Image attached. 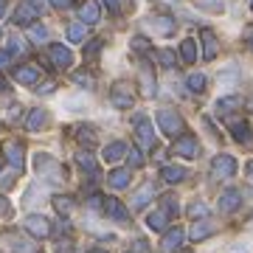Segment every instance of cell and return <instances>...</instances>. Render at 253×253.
Here are the masks:
<instances>
[{
  "instance_id": "7402d4cb",
  "label": "cell",
  "mask_w": 253,
  "mask_h": 253,
  "mask_svg": "<svg viewBox=\"0 0 253 253\" xmlns=\"http://www.w3.org/2000/svg\"><path fill=\"white\" fill-rule=\"evenodd\" d=\"M231 135L236 144H251V124L248 121H234L231 124Z\"/></svg>"
},
{
  "instance_id": "5b68a950",
  "label": "cell",
  "mask_w": 253,
  "mask_h": 253,
  "mask_svg": "<svg viewBox=\"0 0 253 253\" xmlns=\"http://www.w3.org/2000/svg\"><path fill=\"white\" fill-rule=\"evenodd\" d=\"M132 126H135V138H138V144L144 146V149H152V146H155V129H152V121H149L146 116H135Z\"/></svg>"
},
{
  "instance_id": "83f0119b",
  "label": "cell",
  "mask_w": 253,
  "mask_h": 253,
  "mask_svg": "<svg viewBox=\"0 0 253 253\" xmlns=\"http://www.w3.org/2000/svg\"><path fill=\"white\" fill-rule=\"evenodd\" d=\"M206 84H208L206 73H189V79H186V87H189L191 93H203Z\"/></svg>"
},
{
  "instance_id": "6da1fadb",
  "label": "cell",
  "mask_w": 253,
  "mask_h": 253,
  "mask_svg": "<svg viewBox=\"0 0 253 253\" xmlns=\"http://www.w3.org/2000/svg\"><path fill=\"white\" fill-rule=\"evenodd\" d=\"M158 126H161L163 135L169 138H180L183 132H186V121H183V116L177 113V110H158Z\"/></svg>"
},
{
  "instance_id": "681fc988",
  "label": "cell",
  "mask_w": 253,
  "mask_h": 253,
  "mask_svg": "<svg viewBox=\"0 0 253 253\" xmlns=\"http://www.w3.org/2000/svg\"><path fill=\"white\" fill-rule=\"evenodd\" d=\"M51 6H54V9H68L71 0H51Z\"/></svg>"
},
{
  "instance_id": "5bb4252c",
  "label": "cell",
  "mask_w": 253,
  "mask_h": 253,
  "mask_svg": "<svg viewBox=\"0 0 253 253\" xmlns=\"http://www.w3.org/2000/svg\"><path fill=\"white\" fill-rule=\"evenodd\" d=\"M183 239H186V231H183V228H169L161 245H163V251L166 253H174V251H180Z\"/></svg>"
},
{
  "instance_id": "1f68e13d",
  "label": "cell",
  "mask_w": 253,
  "mask_h": 253,
  "mask_svg": "<svg viewBox=\"0 0 253 253\" xmlns=\"http://www.w3.org/2000/svg\"><path fill=\"white\" fill-rule=\"evenodd\" d=\"M194 3L203 11H214V14H222L225 11V0H194Z\"/></svg>"
},
{
  "instance_id": "30bf717a",
  "label": "cell",
  "mask_w": 253,
  "mask_h": 253,
  "mask_svg": "<svg viewBox=\"0 0 253 253\" xmlns=\"http://www.w3.org/2000/svg\"><path fill=\"white\" fill-rule=\"evenodd\" d=\"M23 225H26V231H28V234L40 236V239L51 234V222H48V219L42 217V214H28V217L23 219Z\"/></svg>"
},
{
  "instance_id": "484cf974",
  "label": "cell",
  "mask_w": 253,
  "mask_h": 253,
  "mask_svg": "<svg viewBox=\"0 0 253 253\" xmlns=\"http://www.w3.org/2000/svg\"><path fill=\"white\" fill-rule=\"evenodd\" d=\"M146 225L152 228V231H166V225H169V214H166V211H152V214L146 217Z\"/></svg>"
},
{
  "instance_id": "9f6ffc18",
  "label": "cell",
  "mask_w": 253,
  "mask_h": 253,
  "mask_svg": "<svg viewBox=\"0 0 253 253\" xmlns=\"http://www.w3.org/2000/svg\"><path fill=\"white\" fill-rule=\"evenodd\" d=\"M231 253H248V248H234Z\"/></svg>"
},
{
  "instance_id": "11a10c76",
  "label": "cell",
  "mask_w": 253,
  "mask_h": 253,
  "mask_svg": "<svg viewBox=\"0 0 253 253\" xmlns=\"http://www.w3.org/2000/svg\"><path fill=\"white\" fill-rule=\"evenodd\" d=\"M3 11H6V0H0V17H3Z\"/></svg>"
},
{
  "instance_id": "e0dca14e",
  "label": "cell",
  "mask_w": 253,
  "mask_h": 253,
  "mask_svg": "<svg viewBox=\"0 0 253 253\" xmlns=\"http://www.w3.org/2000/svg\"><path fill=\"white\" fill-rule=\"evenodd\" d=\"M200 40H203V56H206V59H214V56L219 54V45H217V37H214V31H211V28H203Z\"/></svg>"
},
{
  "instance_id": "7c38bea8",
  "label": "cell",
  "mask_w": 253,
  "mask_h": 253,
  "mask_svg": "<svg viewBox=\"0 0 253 253\" xmlns=\"http://www.w3.org/2000/svg\"><path fill=\"white\" fill-rule=\"evenodd\" d=\"M239 206H242V191L239 189H225L219 194V211H222V214H231V211H236Z\"/></svg>"
},
{
  "instance_id": "7bdbcfd3",
  "label": "cell",
  "mask_w": 253,
  "mask_h": 253,
  "mask_svg": "<svg viewBox=\"0 0 253 253\" xmlns=\"http://www.w3.org/2000/svg\"><path fill=\"white\" fill-rule=\"evenodd\" d=\"M132 51H141V54L149 51V40L146 37H132Z\"/></svg>"
},
{
  "instance_id": "91938a15",
  "label": "cell",
  "mask_w": 253,
  "mask_h": 253,
  "mask_svg": "<svg viewBox=\"0 0 253 253\" xmlns=\"http://www.w3.org/2000/svg\"><path fill=\"white\" fill-rule=\"evenodd\" d=\"M251 6H253V0H251Z\"/></svg>"
},
{
  "instance_id": "9a60e30c",
  "label": "cell",
  "mask_w": 253,
  "mask_h": 253,
  "mask_svg": "<svg viewBox=\"0 0 253 253\" xmlns=\"http://www.w3.org/2000/svg\"><path fill=\"white\" fill-rule=\"evenodd\" d=\"M99 3L96 0H84L79 6V20H82V26H93V23H99Z\"/></svg>"
},
{
  "instance_id": "db71d44e",
  "label": "cell",
  "mask_w": 253,
  "mask_h": 253,
  "mask_svg": "<svg viewBox=\"0 0 253 253\" xmlns=\"http://www.w3.org/2000/svg\"><path fill=\"white\" fill-rule=\"evenodd\" d=\"M245 172H248V177H251V180H253V161L248 163V166H245Z\"/></svg>"
},
{
  "instance_id": "836d02e7",
  "label": "cell",
  "mask_w": 253,
  "mask_h": 253,
  "mask_svg": "<svg viewBox=\"0 0 253 253\" xmlns=\"http://www.w3.org/2000/svg\"><path fill=\"white\" fill-rule=\"evenodd\" d=\"M76 161H79V166H82V169H84L87 174H93V177L99 174V166H96V161H93L87 152H79V155H76Z\"/></svg>"
},
{
  "instance_id": "f5cc1de1",
  "label": "cell",
  "mask_w": 253,
  "mask_h": 253,
  "mask_svg": "<svg viewBox=\"0 0 253 253\" xmlns=\"http://www.w3.org/2000/svg\"><path fill=\"white\" fill-rule=\"evenodd\" d=\"M6 90H9V82H6L3 76H0V93H6Z\"/></svg>"
},
{
  "instance_id": "60d3db41",
  "label": "cell",
  "mask_w": 253,
  "mask_h": 253,
  "mask_svg": "<svg viewBox=\"0 0 253 253\" xmlns=\"http://www.w3.org/2000/svg\"><path fill=\"white\" fill-rule=\"evenodd\" d=\"M161 211H166L169 217H172V214H177V197L166 194V197H163V208H161Z\"/></svg>"
},
{
  "instance_id": "d590c367",
  "label": "cell",
  "mask_w": 253,
  "mask_h": 253,
  "mask_svg": "<svg viewBox=\"0 0 253 253\" xmlns=\"http://www.w3.org/2000/svg\"><path fill=\"white\" fill-rule=\"evenodd\" d=\"M141 82H144V96H155V76L149 73V68H141Z\"/></svg>"
},
{
  "instance_id": "bcb514c9",
  "label": "cell",
  "mask_w": 253,
  "mask_h": 253,
  "mask_svg": "<svg viewBox=\"0 0 253 253\" xmlns=\"http://www.w3.org/2000/svg\"><path fill=\"white\" fill-rule=\"evenodd\" d=\"M54 82H42V84H40V87H37V93H54Z\"/></svg>"
},
{
  "instance_id": "7a4b0ae2",
  "label": "cell",
  "mask_w": 253,
  "mask_h": 253,
  "mask_svg": "<svg viewBox=\"0 0 253 253\" xmlns=\"http://www.w3.org/2000/svg\"><path fill=\"white\" fill-rule=\"evenodd\" d=\"M0 251L3 253H37V248L31 239H26L17 231H3L0 234Z\"/></svg>"
},
{
  "instance_id": "f546056e",
  "label": "cell",
  "mask_w": 253,
  "mask_h": 253,
  "mask_svg": "<svg viewBox=\"0 0 253 253\" xmlns=\"http://www.w3.org/2000/svg\"><path fill=\"white\" fill-rule=\"evenodd\" d=\"M14 79H17L20 84H34V82L40 79V73H37L34 68H17V71H14Z\"/></svg>"
},
{
  "instance_id": "f6af8a7d",
  "label": "cell",
  "mask_w": 253,
  "mask_h": 253,
  "mask_svg": "<svg viewBox=\"0 0 253 253\" xmlns=\"http://www.w3.org/2000/svg\"><path fill=\"white\" fill-rule=\"evenodd\" d=\"M9 62H11V54H9V51H0V71H3V68H9Z\"/></svg>"
},
{
  "instance_id": "c3c4849f",
  "label": "cell",
  "mask_w": 253,
  "mask_h": 253,
  "mask_svg": "<svg viewBox=\"0 0 253 253\" xmlns=\"http://www.w3.org/2000/svg\"><path fill=\"white\" fill-rule=\"evenodd\" d=\"M101 3H104L110 11H118V6H121V0H101Z\"/></svg>"
},
{
  "instance_id": "cb8c5ba5",
  "label": "cell",
  "mask_w": 253,
  "mask_h": 253,
  "mask_svg": "<svg viewBox=\"0 0 253 253\" xmlns=\"http://www.w3.org/2000/svg\"><path fill=\"white\" fill-rule=\"evenodd\" d=\"M245 104L242 96H225V99L217 101V113H222V116H228V113H234V110H239Z\"/></svg>"
},
{
  "instance_id": "ee69618b",
  "label": "cell",
  "mask_w": 253,
  "mask_h": 253,
  "mask_svg": "<svg viewBox=\"0 0 253 253\" xmlns=\"http://www.w3.org/2000/svg\"><path fill=\"white\" fill-rule=\"evenodd\" d=\"M9 214H11L9 200H6V197H0V217H9Z\"/></svg>"
},
{
  "instance_id": "d4e9b609",
  "label": "cell",
  "mask_w": 253,
  "mask_h": 253,
  "mask_svg": "<svg viewBox=\"0 0 253 253\" xmlns=\"http://www.w3.org/2000/svg\"><path fill=\"white\" fill-rule=\"evenodd\" d=\"M152 28L158 31V34L169 37V34H174V20L166 17V14H158V17H152Z\"/></svg>"
},
{
  "instance_id": "277c9868",
  "label": "cell",
  "mask_w": 253,
  "mask_h": 253,
  "mask_svg": "<svg viewBox=\"0 0 253 253\" xmlns=\"http://www.w3.org/2000/svg\"><path fill=\"white\" fill-rule=\"evenodd\" d=\"M34 166H37V172L40 174H45L48 180H54V183H59V180H65V172H62V163L59 161H54L51 155H37L34 158Z\"/></svg>"
},
{
  "instance_id": "680465c9",
  "label": "cell",
  "mask_w": 253,
  "mask_h": 253,
  "mask_svg": "<svg viewBox=\"0 0 253 253\" xmlns=\"http://www.w3.org/2000/svg\"><path fill=\"white\" fill-rule=\"evenodd\" d=\"M0 166H3V155H0Z\"/></svg>"
},
{
  "instance_id": "2e32d148",
  "label": "cell",
  "mask_w": 253,
  "mask_h": 253,
  "mask_svg": "<svg viewBox=\"0 0 253 253\" xmlns=\"http://www.w3.org/2000/svg\"><path fill=\"white\" fill-rule=\"evenodd\" d=\"M217 231V225L211 222V219H197L194 225H191V231H189V236L194 239V242H203V239H208V236Z\"/></svg>"
},
{
  "instance_id": "9c48e42d",
  "label": "cell",
  "mask_w": 253,
  "mask_h": 253,
  "mask_svg": "<svg viewBox=\"0 0 253 253\" xmlns=\"http://www.w3.org/2000/svg\"><path fill=\"white\" fill-rule=\"evenodd\" d=\"M26 149H23V144H20L17 138H11V141H6L3 144V155H6V161L11 163V166H17V169H23L26 166Z\"/></svg>"
},
{
  "instance_id": "8fae6325",
  "label": "cell",
  "mask_w": 253,
  "mask_h": 253,
  "mask_svg": "<svg viewBox=\"0 0 253 253\" xmlns=\"http://www.w3.org/2000/svg\"><path fill=\"white\" fill-rule=\"evenodd\" d=\"M104 214H107L110 219L121 222V225H126V222H129V211H126L124 203H121V200H116V197L104 200Z\"/></svg>"
},
{
  "instance_id": "94428289",
  "label": "cell",
  "mask_w": 253,
  "mask_h": 253,
  "mask_svg": "<svg viewBox=\"0 0 253 253\" xmlns=\"http://www.w3.org/2000/svg\"><path fill=\"white\" fill-rule=\"evenodd\" d=\"M251 194H253V191H251Z\"/></svg>"
},
{
  "instance_id": "f35d334b",
  "label": "cell",
  "mask_w": 253,
  "mask_h": 253,
  "mask_svg": "<svg viewBox=\"0 0 253 253\" xmlns=\"http://www.w3.org/2000/svg\"><path fill=\"white\" fill-rule=\"evenodd\" d=\"M189 217H194V219H206V217H208V206H206V203H197V200H194V203L189 206Z\"/></svg>"
},
{
  "instance_id": "e575fe53",
  "label": "cell",
  "mask_w": 253,
  "mask_h": 253,
  "mask_svg": "<svg viewBox=\"0 0 253 253\" xmlns=\"http://www.w3.org/2000/svg\"><path fill=\"white\" fill-rule=\"evenodd\" d=\"M71 82H76V84H84L87 90H90L93 84H96V79H93V73H90V71H76V73H71Z\"/></svg>"
},
{
  "instance_id": "74e56055",
  "label": "cell",
  "mask_w": 253,
  "mask_h": 253,
  "mask_svg": "<svg viewBox=\"0 0 253 253\" xmlns=\"http://www.w3.org/2000/svg\"><path fill=\"white\" fill-rule=\"evenodd\" d=\"M155 56H158V62H161L163 68H174V65H177V56H174L172 51H166V48H161Z\"/></svg>"
},
{
  "instance_id": "f907efd6",
  "label": "cell",
  "mask_w": 253,
  "mask_h": 253,
  "mask_svg": "<svg viewBox=\"0 0 253 253\" xmlns=\"http://www.w3.org/2000/svg\"><path fill=\"white\" fill-rule=\"evenodd\" d=\"M17 116H20V104H11V107H9V118H11V121H17Z\"/></svg>"
},
{
  "instance_id": "8992f818",
  "label": "cell",
  "mask_w": 253,
  "mask_h": 253,
  "mask_svg": "<svg viewBox=\"0 0 253 253\" xmlns=\"http://www.w3.org/2000/svg\"><path fill=\"white\" fill-rule=\"evenodd\" d=\"M234 172H236L234 155H217V158L211 161V177L225 180V177H234Z\"/></svg>"
},
{
  "instance_id": "ab89813d",
  "label": "cell",
  "mask_w": 253,
  "mask_h": 253,
  "mask_svg": "<svg viewBox=\"0 0 253 253\" xmlns=\"http://www.w3.org/2000/svg\"><path fill=\"white\" fill-rule=\"evenodd\" d=\"M126 158H129V166H132V169H141V166H144V155H141V149H126Z\"/></svg>"
},
{
  "instance_id": "4316f807",
  "label": "cell",
  "mask_w": 253,
  "mask_h": 253,
  "mask_svg": "<svg viewBox=\"0 0 253 253\" xmlns=\"http://www.w3.org/2000/svg\"><path fill=\"white\" fill-rule=\"evenodd\" d=\"M76 141H79L82 146H93V144H96V129L87 126V124L76 126Z\"/></svg>"
},
{
  "instance_id": "4dcf8cb0",
  "label": "cell",
  "mask_w": 253,
  "mask_h": 253,
  "mask_svg": "<svg viewBox=\"0 0 253 253\" xmlns=\"http://www.w3.org/2000/svg\"><path fill=\"white\" fill-rule=\"evenodd\" d=\"M54 208L62 214V217H68L73 211V197H68V194H56L54 197Z\"/></svg>"
},
{
  "instance_id": "ac0fdd59",
  "label": "cell",
  "mask_w": 253,
  "mask_h": 253,
  "mask_svg": "<svg viewBox=\"0 0 253 253\" xmlns=\"http://www.w3.org/2000/svg\"><path fill=\"white\" fill-rule=\"evenodd\" d=\"M161 177L166 183H180V180L189 177V169H186V166H177V163H169V166L161 169Z\"/></svg>"
},
{
  "instance_id": "816d5d0a",
  "label": "cell",
  "mask_w": 253,
  "mask_h": 253,
  "mask_svg": "<svg viewBox=\"0 0 253 253\" xmlns=\"http://www.w3.org/2000/svg\"><path fill=\"white\" fill-rule=\"evenodd\" d=\"M71 242H59V248H56V253H71Z\"/></svg>"
},
{
  "instance_id": "8d00e7d4",
  "label": "cell",
  "mask_w": 253,
  "mask_h": 253,
  "mask_svg": "<svg viewBox=\"0 0 253 253\" xmlns=\"http://www.w3.org/2000/svg\"><path fill=\"white\" fill-rule=\"evenodd\" d=\"M28 37H31L34 42H40V45H45L48 31H45V26H40V23H34V26H28Z\"/></svg>"
},
{
  "instance_id": "f1b7e54d",
  "label": "cell",
  "mask_w": 253,
  "mask_h": 253,
  "mask_svg": "<svg viewBox=\"0 0 253 253\" xmlns=\"http://www.w3.org/2000/svg\"><path fill=\"white\" fill-rule=\"evenodd\" d=\"M180 56H183L186 65H191L194 59H197V42H194V40H183L180 42Z\"/></svg>"
},
{
  "instance_id": "603a6c76",
  "label": "cell",
  "mask_w": 253,
  "mask_h": 253,
  "mask_svg": "<svg viewBox=\"0 0 253 253\" xmlns=\"http://www.w3.org/2000/svg\"><path fill=\"white\" fill-rule=\"evenodd\" d=\"M152 197H155V186H152V183H144V186L135 191V197H132V208H135V211H138V208H144Z\"/></svg>"
},
{
  "instance_id": "44dd1931",
  "label": "cell",
  "mask_w": 253,
  "mask_h": 253,
  "mask_svg": "<svg viewBox=\"0 0 253 253\" xmlns=\"http://www.w3.org/2000/svg\"><path fill=\"white\" fill-rule=\"evenodd\" d=\"M129 177H132L129 169H113V172L107 174V183L113 189H126V186H129Z\"/></svg>"
},
{
  "instance_id": "ffe728a7",
  "label": "cell",
  "mask_w": 253,
  "mask_h": 253,
  "mask_svg": "<svg viewBox=\"0 0 253 253\" xmlns=\"http://www.w3.org/2000/svg\"><path fill=\"white\" fill-rule=\"evenodd\" d=\"M45 121H48V113L45 110H40V107H34L31 113H28V118H26V129L28 132H40V129L45 126Z\"/></svg>"
},
{
  "instance_id": "4fadbf2b",
  "label": "cell",
  "mask_w": 253,
  "mask_h": 253,
  "mask_svg": "<svg viewBox=\"0 0 253 253\" xmlns=\"http://www.w3.org/2000/svg\"><path fill=\"white\" fill-rule=\"evenodd\" d=\"M37 20V6L31 3V0H26V3H20L17 11H14V23L17 26H34Z\"/></svg>"
},
{
  "instance_id": "3957f363",
  "label": "cell",
  "mask_w": 253,
  "mask_h": 253,
  "mask_svg": "<svg viewBox=\"0 0 253 253\" xmlns=\"http://www.w3.org/2000/svg\"><path fill=\"white\" fill-rule=\"evenodd\" d=\"M110 101H113L116 110H129L135 104V87H132L129 82H116V84L110 87Z\"/></svg>"
},
{
  "instance_id": "52a82bcc",
  "label": "cell",
  "mask_w": 253,
  "mask_h": 253,
  "mask_svg": "<svg viewBox=\"0 0 253 253\" xmlns=\"http://www.w3.org/2000/svg\"><path fill=\"white\" fill-rule=\"evenodd\" d=\"M48 56H51L54 68H71V65H73L71 48L62 45V42H51V45H48Z\"/></svg>"
},
{
  "instance_id": "d6986e66",
  "label": "cell",
  "mask_w": 253,
  "mask_h": 253,
  "mask_svg": "<svg viewBox=\"0 0 253 253\" xmlns=\"http://www.w3.org/2000/svg\"><path fill=\"white\" fill-rule=\"evenodd\" d=\"M101 158L107 163H118L121 158H126V144L124 141H113V144L104 146V152H101Z\"/></svg>"
},
{
  "instance_id": "ba28073f",
  "label": "cell",
  "mask_w": 253,
  "mask_h": 253,
  "mask_svg": "<svg viewBox=\"0 0 253 253\" xmlns=\"http://www.w3.org/2000/svg\"><path fill=\"white\" fill-rule=\"evenodd\" d=\"M174 155H180V158H186V161H194L200 155V144L194 135H180L177 141H174Z\"/></svg>"
},
{
  "instance_id": "6f0895ef",
  "label": "cell",
  "mask_w": 253,
  "mask_h": 253,
  "mask_svg": "<svg viewBox=\"0 0 253 253\" xmlns=\"http://www.w3.org/2000/svg\"><path fill=\"white\" fill-rule=\"evenodd\" d=\"M90 253H107V251H101V248H93V251Z\"/></svg>"
},
{
  "instance_id": "d6a6232c",
  "label": "cell",
  "mask_w": 253,
  "mask_h": 253,
  "mask_svg": "<svg viewBox=\"0 0 253 253\" xmlns=\"http://www.w3.org/2000/svg\"><path fill=\"white\" fill-rule=\"evenodd\" d=\"M84 37H87V28L82 23H71L68 26V42H84Z\"/></svg>"
},
{
  "instance_id": "7dc6e473",
  "label": "cell",
  "mask_w": 253,
  "mask_h": 253,
  "mask_svg": "<svg viewBox=\"0 0 253 253\" xmlns=\"http://www.w3.org/2000/svg\"><path fill=\"white\" fill-rule=\"evenodd\" d=\"M245 42H248V48L253 51V26H248V28H245Z\"/></svg>"
},
{
  "instance_id": "b9f144b4",
  "label": "cell",
  "mask_w": 253,
  "mask_h": 253,
  "mask_svg": "<svg viewBox=\"0 0 253 253\" xmlns=\"http://www.w3.org/2000/svg\"><path fill=\"white\" fill-rule=\"evenodd\" d=\"M99 51H101V40H90V45L84 48V56H87V59H96Z\"/></svg>"
}]
</instances>
